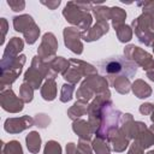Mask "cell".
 Returning a JSON list of instances; mask_svg holds the SVG:
<instances>
[{"instance_id": "1", "label": "cell", "mask_w": 154, "mask_h": 154, "mask_svg": "<svg viewBox=\"0 0 154 154\" xmlns=\"http://www.w3.org/2000/svg\"><path fill=\"white\" fill-rule=\"evenodd\" d=\"M102 63H105V66H101L102 72L105 73H119L125 66L124 63H126V60L124 59L123 61L119 60V58H111L107 60H103Z\"/></svg>"}]
</instances>
